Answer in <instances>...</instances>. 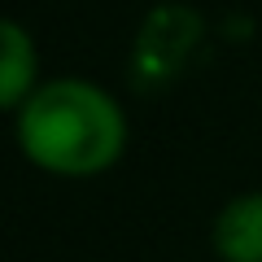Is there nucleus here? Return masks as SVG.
Returning a JSON list of instances; mask_svg holds the SVG:
<instances>
[{
	"label": "nucleus",
	"mask_w": 262,
	"mask_h": 262,
	"mask_svg": "<svg viewBox=\"0 0 262 262\" xmlns=\"http://www.w3.org/2000/svg\"><path fill=\"white\" fill-rule=\"evenodd\" d=\"M22 162L48 179H101L127 158V105L88 75H53L9 114Z\"/></svg>",
	"instance_id": "obj_1"
},
{
	"label": "nucleus",
	"mask_w": 262,
	"mask_h": 262,
	"mask_svg": "<svg viewBox=\"0 0 262 262\" xmlns=\"http://www.w3.org/2000/svg\"><path fill=\"white\" fill-rule=\"evenodd\" d=\"M201 35V18L184 5H162L144 18L140 35H136V53H131V66H136V83L144 88H162L170 75H175V61L196 44Z\"/></svg>",
	"instance_id": "obj_2"
},
{
	"label": "nucleus",
	"mask_w": 262,
	"mask_h": 262,
	"mask_svg": "<svg viewBox=\"0 0 262 262\" xmlns=\"http://www.w3.org/2000/svg\"><path fill=\"white\" fill-rule=\"evenodd\" d=\"M210 253L219 262H262V188H241L214 210Z\"/></svg>",
	"instance_id": "obj_3"
},
{
	"label": "nucleus",
	"mask_w": 262,
	"mask_h": 262,
	"mask_svg": "<svg viewBox=\"0 0 262 262\" xmlns=\"http://www.w3.org/2000/svg\"><path fill=\"white\" fill-rule=\"evenodd\" d=\"M39 83H44V75H39L35 31L22 18H5L0 22V105H5V114H13Z\"/></svg>",
	"instance_id": "obj_4"
}]
</instances>
